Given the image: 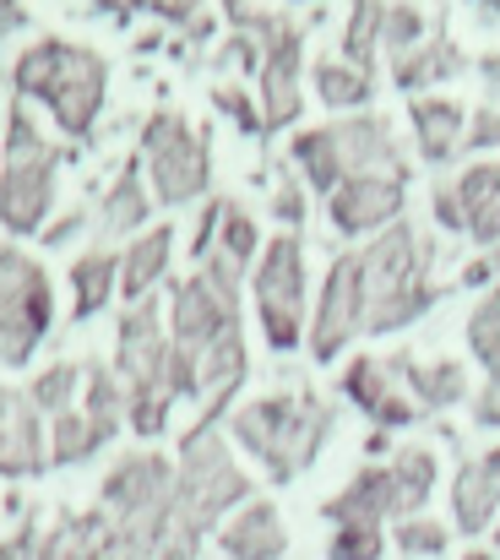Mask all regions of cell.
Here are the masks:
<instances>
[{
  "label": "cell",
  "mask_w": 500,
  "mask_h": 560,
  "mask_svg": "<svg viewBox=\"0 0 500 560\" xmlns=\"http://www.w3.org/2000/svg\"><path fill=\"white\" fill-rule=\"evenodd\" d=\"M164 354H168V327H164L159 300L131 305V311L120 316V327H115V365H109V371L120 375V386H131V381L159 371Z\"/></svg>",
  "instance_id": "obj_14"
},
{
  "label": "cell",
  "mask_w": 500,
  "mask_h": 560,
  "mask_svg": "<svg viewBox=\"0 0 500 560\" xmlns=\"http://www.w3.org/2000/svg\"><path fill=\"white\" fill-rule=\"evenodd\" d=\"M71 234H82V212H66V218H60L55 229H44L38 240H44V245H66Z\"/></svg>",
  "instance_id": "obj_45"
},
{
  "label": "cell",
  "mask_w": 500,
  "mask_h": 560,
  "mask_svg": "<svg viewBox=\"0 0 500 560\" xmlns=\"http://www.w3.org/2000/svg\"><path fill=\"white\" fill-rule=\"evenodd\" d=\"M342 392L375 419V424H414L419 419V402L397 392V365L375 360V354H359L348 371H342Z\"/></svg>",
  "instance_id": "obj_16"
},
{
  "label": "cell",
  "mask_w": 500,
  "mask_h": 560,
  "mask_svg": "<svg viewBox=\"0 0 500 560\" xmlns=\"http://www.w3.org/2000/svg\"><path fill=\"white\" fill-rule=\"evenodd\" d=\"M38 539L33 534H16V539H0V560H33Z\"/></svg>",
  "instance_id": "obj_46"
},
{
  "label": "cell",
  "mask_w": 500,
  "mask_h": 560,
  "mask_svg": "<svg viewBox=\"0 0 500 560\" xmlns=\"http://www.w3.org/2000/svg\"><path fill=\"white\" fill-rule=\"evenodd\" d=\"M414 137H419V153L430 164H446L457 148H463V131H468V109L457 98H414Z\"/></svg>",
  "instance_id": "obj_20"
},
{
  "label": "cell",
  "mask_w": 500,
  "mask_h": 560,
  "mask_svg": "<svg viewBox=\"0 0 500 560\" xmlns=\"http://www.w3.org/2000/svg\"><path fill=\"white\" fill-rule=\"evenodd\" d=\"M403 186L408 180H386V175H353L327 196L337 234H370V229H392L403 212Z\"/></svg>",
  "instance_id": "obj_12"
},
{
  "label": "cell",
  "mask_w": 500,
  "mask_h": 560,
  "mask_svg": "<svg viewBox=\"0 0 500 560\" xmlns=\"http://www.w3.org/2000/svg\"><path fill=\"white\" fill-rule=\"evenodd\" d=\"M468 349H474V360L490 371V381H500V289L474 311V322H468Z\"/></svg>",
  "instance_id": "obj_34"
},
{
  "label": "cell",
  "mask_w": 500,
  "mask_h": 560,
  "mask_svg": "<svg viewBox=\"0 0 500 560\" xmlns=\"http://www.w3.org/2000/svg\"><path fill=\"white\" fill-rule=\"evenodd\" d=\"M251 294H256V322H261L267 349L294 354L305 343V245H300V234H272L261 245Z\"/></svg>",
  "instance_id": "obj_8"
},
{
  "label": "cell",
  "mask_w": 500,
  "mask_h": 560,
  "mask_svg": "<svg viewBox=\"0 0 500 560\" xmlns=\"http://www.w3.org/2000/svg\"><path fill=\"white\" fill-rule=\"evenodd\" d=\"M251 501V479L234 463L229 441L218 430H190L179 441L174 457V485H168V523H179L185 534L207 539L218 534V523Z\"/></svg>",
  "instance_id": "obj_3"
},
{
  "label": "cell",
  "mask_w": 500,
  "mask_h": 560,
  "mask_svg": "<svg viewBox=\"0 0 500 560\" xmlns=\"http://www.w3.org/2000/svg\"><path fill=\"white\" fill-rule=\"evenodd\" d=\"M272 212H278L289 229H305V190L294 186V180H278V190H272Z\"/></svg>",
  "instance_id": "obj_42"
},
{
  "label": "cell",
  "mask_w": 500,
  "mask_h": 560,
  "mask_svg": "<svg viewBox=\"0 0 500 560\" xmlns=\"http://www.w3.org/2000/svg\"><path fill=\"white\" fill-rule=\"evenodd\" d=\"M289 159L300 164V175H305L311 190H327V196H333V190L342 186V164H337L333 131H300L294 148H289Z\"/></svg>",
  "instance_id": "obj_29"
},
{
  "label": "cell",
  "mask_w": 500,
  "mask_h": 560,
  "mask_svg": "<svg viewBox=\"0 0 500 560\" xmlns=\"http://www.w3.org/2000/svg\"><path fill=\"white\" fill-rule=\"evenodd\" d=\"M452 190L463 201V229L479 245H500V164H474Z\"/></svg>",
  "instance_id": "obj_22"
},
{
  "label": "cell",
  "mask_w": 500,
  "mask_h": 560,
  "mask_svg": "<svg viewBox=\"0 0 500 560\" xmlns=\"http://www.w3.org/2000/svg\"><path fill=\"white\" fill-rule=\"evenodd\" d=\"M381 550H386L381 523H337L327 560H381Z\"/></svg>",
  "instance_id": "obj_36"
},
{
  "label": "cell",
  "mask_w": 500,
  "mask_h": 560,
  "mask_svg": "<svg viewBox=\"0 0 500 560\" xmlns=\"http://www.w3.org/2000/svg\"><path fill=\"white\" fill-rule=\"evenodd\" d=\"M397 375L414 386V402H430V408H446L468 392V375L457 360H435V365H397Z\"/></svg>",
  "instance_id": "obj_30"
},
{
  "label": "cell",
  "mask_w": 500,
  "mask_h": 560,
  "mask_svg": "<svg viewBox=\"0 0 500 560\" xmlns=\"http://www.w3.org/2000/svg\"><path fill=\"white\" fill-rule=\"evenodd\" d=\"M435 218H441L446 229H463V201H457V190L452 186L435 190Z\"/></svg>",
  "instance_id": "obj_43"
},
{
  "label": "cell",
  "mask_w": 500,
  "mask_h": 560,
  "mask_svg": "<svg viewBox=\"0 0 500 560\" xmlns=\"http://www.w3.org/2000/svg\"><path fill=\"white\" fill-rule=\"evenodd\" d=\"M397 550H403V556H441V550H446V528H441V523H425V517H403Z\"/></svg>",
  "instance_id": "obj_38"
},
{
  "label": "cell",
  "mask_w": 500,
  "mask_h": 560,
  "mask_svg": "<svg viewBox=\"0 0 500 560\" xmlns=\"http://www.w3.org/2000/svg\"><path fill=\"white\" fill-rule=\"evenodd\" d=\"M164 327H168V343L185 349V354H201L218 338L240 332V267H229L218 250H207L196 261V272L174 283Z\"/></svg>",
  "instance_id": "obj_6"
},
{
  "label": "cell",
  "mask_w": 500,
  "mask_h": 560,
  "mask_svg": "<svg viewBox=\"0 0 500 560\" xmlns=\"http://www.w3.org/2000/svg\"><path fill=\"white\" fill-rule=\"evenodd\" d=\"M77 397H82V365L77 360H55V365H44V371L33 375V386H27V402H33V413L44 419H60L66 408H77Z\"/></svg>",
  "instance_id": "obj_27"
},
{
  "label": "cell",
  "mask_w": 500,
  "mask_h": 560,
  "mask_svg": "<svg viewBox=\"0 0 500 560\" xmlns=\"http://www.w3.org/2000/svg\"><path fill=\"white\" fill-rule=\"evenodd\" d=\"M212 109H223L240 131H261V115H256V98H245L240 88H218L212 93Z\"/></svg>",
  "instance_id": "obj_39"
},
{
  "label": "cell",
  "mask_w": 500,
  "mask_h": 560,
  "mask_svg": "<svg viewBox=\"0 0 500 560\" xmlns=\"http://www.w3.org/2000/svg\"><path fill=\"white\" fill-rule=\"evenodd\" d=\"M120 294V256L115 250H82L71 261V316L93 322Z\"/></svg>",
  "instance_id": "obj_21"
},
{
  "label": "cell",
  "mask_w": 500,
  "mask_h": 560,
  "mask_svg": "<svg viewBox=\"0 0 500 560\" xmlns=\"http://www.w3.org/2000/svg\"><path fill=\"white\" fill-rule=\"evenodd\" d=\"M316 98L333 109H359L370 98V71L348 66V60H322L316 66Z\"/></svg>",
  "instance_id": "obj_32"
},
{
  "label": "cell",
  "mask_w": 500,
  "mask_h": 560,
  "mask_svg": "<svg viewBox=\"0 0 500 560\" xmlns=\"http://www.w3.org/2000/svg\"><path fill=\"white\" fill-rule=\"evenodd\" d=\"M381 16H386L381 0H353V16H348V33H342V60L348 66L370 71V60L381 49Z\"/></svg>",
  "instance_id": "obj_33"
},
{
  "label": "cell",
  "mask_w": 500,
  "mask_h": 560,
  "mask_svg": "<svg viewBox=\"0 0 500 560\" xmlns=\"http://www.w3.org/2000/svg\"><path fill=\"white\" fill-rule=\"evenodd\" d=\"M55 327V289L49 272L22 250L0 245V365H27L33 349Z\"/></svg>",
  "instance_id": "obj_9"
},
{
  "label": "cell",
  "mask_w": 500,
  "mask_h": 560,
  "mask_svg": "<svg viewBox=\"0 0 500 560\" xmlns=\"http://www.w3.org/2000/svg\"><path fill=\"white\" fill-rule=\"evenodd\" d=\"M218 550L223 560H283L289 556V534L272 501H245L218 523Z\"/></svg>",
  "instance_id": "obj_15"
},
{
  "label": "cell",
  "mask_w": 500,
  "mask_h": 560,
  "mask_svg": "<svg viewBox=\"0 0 500 560\" xmlns=\"http://www.w3.org/2000/svg\"><path fill=\"white\" fill-rule=\"evenodd\" d=\"M93 11H109V16H131V11H153L159 22H174V27H190L201 16L207 0H88Z\"/></svg>",
  "instance_id": "obj_35"
},
{
  "label": "cell",
  "mask_w": 500,
  "mask_h": 560,
  "mask_svg": "<svg viewBox=\"0 0 500 560\" xmlns=\"http://www.w3.org/2000/svg\"><path fill=\"white\" fill-rule=\"evenodd\" d=\"M419 38H425L419 5H386V16H381V44H386L392 55H408V49H419Z\"/></svg>",
  "instance_id": "obj_37"
},
{
  "label": "cell",
  "mask_w": 500,
  "mask_h": 560,
  "mask_svg": "<svg viewBox=\"0 0 500 560\" xmlns=\"http://www.w3.org/2000/svg\"><path fill=\"white\" fill-rule=\"evenodd\" d=\"M386 474H392V517H414L435 490V452L430 446H403L386 463Z\"/></svg>",
  "instance_id": "obj_23"
},
{
  "label": "cell",
  "mask_w": 500,
  "mask_h": 560,
  "mask_svg": "<svg viewBox=\"0 0 500 560\" xmlns=\"http://www.w3.org/2000/svg\"><path fill=\"white\" fill-rule=\"evenodd\" d=\"M364 332V283H359V256H337L316 305V322L305 327V343L316 360H337L348 338Z\"/></svg>",
  "instance_id": "obj_11"
},
{
  "label": "cell",
  "mask_w": 500,
  "mask_h": 560,
  "mask_svg": "<svg viewBox=\"0 0 500 560\" xmlns=\"http://www.w3.org/2000/svg\"><path fill=\"white\" fill-rule=\"evenodd\" d=\"M359 283H364V332H397L435 300V289L425 283V250L408 223L381 229V240L359 250Z\"/></svg>",
  "instance_id": "obj_5"
},
{
  "label": "cell",
  "mask_w": 500,
  "mask_h": 560,
  "mask_svg": "<svg viewBox=\"0 0 500 560\" xmlns=\"http://www.w3.org/2000/svg\"><path fill=\"white\" fill-rule=\"evenodd\" d=\"M109 441L98 435V424L82 408H66L60 419H49V468H77L88 457H98Z\"/></svg>",
  "instance_id": "obj_26"
},
{
  "label": "cell",
  "mask_w": 500,
  "mask_h": 560,
  "mask_svg": "<svg viewBox=\"0 0 500 560\" xmlns=\"http://www.w3.org/2000/svg\"><path fill=\"white\" fill-rule=\"evenodd\" d=\"M327 430H333V413L316 408V397H294V392H272V397L240 402L229 413L234 446H245L267 468V479H278V485H289L300 468H311Z\"/></svg>",
  "instance_id": "obj_2"
},
{
  "label": "cell",
  "mask_w": 500,
  "mask_h": 560,
  "mask_svg": "<svg viewBox=\"0 0 500 560\" xmlns=\"http://www.w3.org/2000/svg\"><path fill=\"white\" fill-rule=\"evenodd\" d=\"M327 131H333V142H337L342 180H353V175H386V180H408V164L397 159L386 120H375V115H353V120H337V126H327Z\"/></svg>",
  "instance_id": "obj_13"
},
{
  "label": "cell",
  "mask_w": 500,
  "mask_h": 560,
  "mask_svg": "<svg viewBox=\"0 0 500 560\" xmlns=\"http://www.w3.org/2000/svg\"><path fill=\"white\" fill-rule=\"evenodd\" d=\"M496 512H500L496 479H490L479 463H463L457 479H452V517H457V528H463V534H485V528L496 523Z\"/></svg>",
  "instance_id": "obj_24"
},
{
  "label": "cell",
  "mask_w": 500,
  "mask_h": 560,
  "mask_svg": "<svg viewBox=\"0 0 500 560\" xmlns=\"http://www.w3.org/2000/svg\"><path fill=\"white\" fill-rule=\"evenodd\" d=\"M77 408L98 424L104 441H115V435L126 430V386H120V375L109 371V365L82 371V397H77Z\"/></svg>",
  "instance_id": "obj_25"
},
{
  "label": "cell",
  "mask_w": 500,
  "mask_h": 560,
  "mask_svg": "<svg viewBox=\"0 0 500 560\" xmlns=\"http://www.w3.org/2000/svg\"><path fill=\"white\" fill-rule=\"evenodd\" d=\"M223 212H229V201H223V196H212V201L201 207V218H196V240H190V256H196V261L218 245V223H223Z\"/></svg>",
  "instance_id": "obj_40"
},
{
  "label": "cell",
  "mask_w": 500,
  "mask_h": 560,
  "mask_svg": "<svg viewBox=\"0 0 500 560\" xmlns=\"http://www.w3.org/2000/svg\"><path fill=\"white\" fill-rule=\"evenodd\" d=\"M153 190L142 180V164L131 159L126 170H120V180L104 190V201H98V234H109V240H137L142 229H148V218H153Z\"/></svg>",
  "instance_id": "obj_18"
},
{
  "label": "cell",
  "mask_w": 500,
  "mask_h": 560,
  "mask_svg": "<svg viewBox=\"0 0 500 560\" xmlns=\"http://www.w3.org/2000/svg\"><path fill=\"white\" fill-rule=\"evenodd\" d=\"M474 419L479 424H500V381H485V392L474 402Z\"/></svg>",
  "instance_id": "obj_44"
},
{
  "label": "cell",
  "mask_w": 500,
  "mask_h": 560,
  "mask_svg": "<svg viewBox=\"0 0 500 560\" xmlns=\"http://www.w3.org/2000/svg\"><path fill=\"white\" fill-rule=\"evenodd\" d=\"M479 468H485V474H490V479H496V490H500V446H490V452H485V457H479Z\"/></svg>",
  "instance_id": "obj_49"
},
{
  "label": "cell",
  "mask_w": 500,
  "mask_h": 560,
  "mask_svg": "<svg viewBox=\"0 0 500 560\" xmlns=\"http://www.w3.org/2000/svg\"><path fill=\"white\" fill-rule=\"evenodd\" d=\"M229 267H256V256H261V229H256V218L240 207V201H229V212H223V223H218V245H212Z\"/></svg>",
  "instance_id": "obj_31"
},
{
  "label": "cell",
  "mask_w": 500,
  "mask_h": 560,
  "mask_svg": "<svg viewBox=\"0 0 500 560\" xmlns=\"http://www.w3.org/2000/svg\"><path fill=\"white\" fill-rule=\"evenodd\" d=\"M33 560H109V517L93 506V512H66L44 539Z\"/></svg>",
  "instance_id": "obj_19"
},
{
  "label": "cell",
  "mask_w": 500,
  "mask_h": 560,
  "mask_svg": "<svg viewBox=\"0 0 500 560\" xmlns=\"http://www.w3.org/2000/svg\"><path fill=\"white\" fill-rule=\"evenodd\" d=\"M463 148H500V109H496V104H485V109L468 120Z\"/></svg>",
  "instance_id": "obj_41"
},
{
  "label": "cell",
  "mask_w": 500,
  "mask_h": 560,
  "mask_svg": "<svg viewBox=\"0 0 500 560\" xmlns=\"http://www.w3.org/2000/svg\"><path fill=\"white\" fill-rule=\"evenodd\" d=\"M496 550H500V528H496Z\"/></svg>",
  "instance_id": "obj_50"
},
{
  "label": "cell",
  "mask_w": 500,
  "mask_h": 560,
  "mask_svg": "<svg viewBox=\"0 0 500 560\" xmlns=\"http://www.w3.org/2000/svg\"><path fill=\"white\" fill-rule=\"evenodd\" d=\"M218 5H223V16H229L234 27H245V22L256 16V11H251V0H218Z\"/></svg>",
  "instance_id": "obj_48"
},
{
  "label": "cell",
  "mask_w": 500,
  "mask_h": 560,
  "mask_svg": "<svg viewBox=\"0 0 500 560\" xmlns=\"http://www.w3.org/2000/svg\"><path fill=\"white\" fill-rule=\"evenodd\" d=\"M60 148L38 131V120L27 115V104H16L5 115V142H0V229L11 234H38L55 186H60Z\"/></svg>",
  "instance_id": "obj_4"
},
{
  "label": "cell",
  "mask_w": 500,
  "mask_h": 560,
  "mask_svg": "<svg viewBox=\"0 0 500 560\" xmlns=\"http://www.w3.org/2000/svg\"><path fill=\"white\" fill-rule=\"evenodd\" d=\"M168 261H174V229H142L137 240H126L120 250V300L126 305H142L153 300V289L168 278Z\"/></svg>",
  "instance_id": "obj_17"
},
{
  "label": "cell",
  "mask_w": 500,
  "mask_h": 560,
  "mask_svg": "<svg viewBox=\"0 0 500 560\" xmlns=\"http://www.w3.org/2000/svg\"><path fill=\"white\" fill-rule=\"evenodd\" d=\"M300 71H305V38L300 27L289 22H272L267 27V49H261V71H256V115H261V131H283L300 120Z\"/></svg>",
  "instance_id": "obj_10"
},
{
  "label": "cell",
  "mask_w": 500,
  "mask_h": 560,
  "mask_svg": "<svg viewBox=\"0 0 500 560\" xmlns=\"http://www.w3.org/2000/svg\"><path fill=\"white\" fill-rule=\"evenodd\" d=\"M11 88L22 104H44L49 120L60 126V137L88 142L104 115V98H109V60L71 38H38L16 55Z\"/></svg>",
  "instance_id": "obj_1"
},
{
  "label": "cell",
  "mask_w": 500,
  "mask_h": 560,
  "mask_svg": "<svg viewBox=\"0 0 500 560\" xmlns=\"http://www.w3.org/2000/svg\"><path fill=\"white\" fill-rule=\"evenodd\" d=\"M479 71H485V82H490V98H496V109H500V55H485V60H479Z\"/></svg>",
  "instance_id": "obj_47"
},
{
  "label": "cell",
  "mask_w": 500,
  "mask_h": 560,
  "mask_svg": "<svg viewBox=\"0 0 500 560\" xmlns=\"http://www.w3.org/2000/svg\"><path fill=\"white\" fill-rule=\"evenodd\" d=\"M457 71H463V55H457L452 44H419V49L397 55V66H392L397 88H408V93H419V88H430V82H446V77H457Z\"/></svg>",
  "instance_id": "obj_28"
},
{
  "label": "cell",
  "mask_w": 500,
  "mask_h": 560,
  "mask_svg": "<svg viewBox=\"0 0 500 560\" xmlns=\"http://www.w3.org/2000/svg\"><path fill=\"white\" fill-rule=\"evenodd\" d=\"M148 190L159 207H185L212 186V148L207 137L179 115V109H159L142 126V153H137Z\"/></svg>",
  "instance_id": "obj_7"
}]
</instances>
